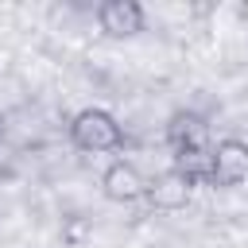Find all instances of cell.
<instances>
[{"instance_id": "52a82bcc", "label": "cell", "mask_w": 248, "mask_h": 248, "mask_svg": "<svg viewBox=\"0 0 248 248\" xmlns=\"http://www.w3.org/2000/svg\"><path fill=\"white\" fill-rule=\"evenodd\" d=\"M85 236H89V221L85 217H70L62 225V244H81Z\"/></svg>"}, {"instance_id": "ba28073f", "label": "cell", "mask_w": 248, "mask_h": 248, "mask_svg": "<svg viewBox=\"0 0 248 248\" xmlns=\"http://www.w3.org/2000/svg\"><path fill=\"white\" fill-rule=\"evenodd\" d=\"M0 136H4V112H0Z\"/></svg>"}, {"instance_id": "277c9868", "label": "cell", "mask_w": 248, "mask_h": 248, "mask_svg": "<svg viewBox=\"0 0 248 248\" xmlns=\"http://www.w3.org/2000/svg\"><path fill=\"white\" fill-rule=\"evenodd\" d=\"M190 194H194V178L178 167H167L163 174L147 178V198L143 202L159 213H178V209L190 205Z\"/></svg>"}, {"instance_id": "7a4b0ae2", "label": "cell", "mask_w": 248, "mask_h": 248, "mask_svg": "<svg viewBox=\"0 0 248 248\" xmlns=\"http://www.w3.org/2000/svg\"><path fill=\"white\" fill-rule=\"evenodd\" d=\"M163 140H167L174 163L209 155V147H213V143H209V124H205V116H198V112H190V108L170 112V120H167V128H163Z\"/></svg>"}, {"instance_id": "3957f363", "label": "cell", "mask_w": 248, "mask_h": 248, "mask_svg": "<svg viewBox=\"0 0 248 248\" xmlns=\"http://www.w3.org/2000/svg\"><path fill=\"white\" fill-rule=\"evenodd\" d=\"M248 178V140L225 136L209 147V167H205V186L229 190Z\"/></svg>"}, {"instance_id": "6da1fadb", "label": "cell", "mask_w": 248, "mask_h": 248, "mask_svg": "<svg viewBox=\"0 0 248 248\" xmlns=\"http://www.w3.org/2000/svg\"><path fill=\"white\" fill-rule=\"evenodd\" d=\"M70 143L78 151H116L124 143V128L116 124V116L108 108L89 105V108L74 112V120H70Z\"/></svg>"}, {"instance_id": "5b68a950", "label": "cell", "mask_w": 248, "mask_h": 248, "mask_svg": "<svg viewBox=\"0 0 248 248\" xmlns=\"http://www.w3.org/2000/svg\"><path fill=\"white\" fill-rule=\"evenodd\" d=\"M101 194H105L108 202H116V205H136V202L147 198V178H143V170H140L136 163L116 159V163H108L105 174H101Z\"/></svg>"}, {"instance_id": "8992f818", "label": "cell", "mask_w": 248, "mask_h": 248, "mask_svg": "<svg viewBox=\"0 0 248 248\" xmlns=\"http://www.w3.org/2000/svg\"><path fill=\"white\" fill-rule=\"evenodd\" d=\"M97 23L108 39H132L147 27V12L140 0H105L97 4Z\"/></svg>"}]
</instances>
